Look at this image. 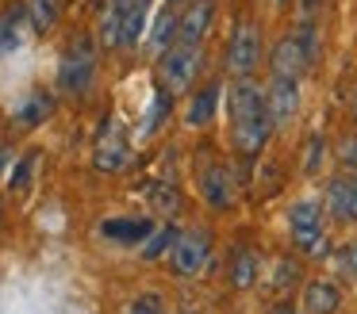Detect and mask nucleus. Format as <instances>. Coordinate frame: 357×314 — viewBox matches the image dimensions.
I'll return each instance as SVG.
<instances>
[{"instance_id":"nucleus-34","label":"nucleus","mask_w":357,"mask_h":314,"mask_svg":"<svg viewBox=\"0 0 357 314\" xmlns=\"http://www.w3.org/2000/svg\"><path fill=\"white\" fill-rule=\"evenodd\" d=\"M169 4H177V0H169Z\"/></svg>"},{"instance_id":"nucleus-14","label":"nucleus","mask_w":357,"mask_h":314,"mask_svg":"<svg viewBox=\"0 0 357 314\" xmlns=\"http://www.w3.org/2000/svg\"><path fill=\"white\" fill-rule=\"evenodd\" d=\"M342 306V291L331 280H311L303 291V311L307 314H334Z\"/></svg>"},{"instance_id":"nucleus-32","label":"nucleus","mask_w":357,"mask_h":314,"mask_svg":"<svg viewBox=\"0 0 357 314\" xmlns=\"http://www.w3.org/2000/svg\"><path fill=\"white\" fill-rule=\"evenodd\" d=\"M273 314H296V306H277Z\"/></svg>"},{"instance_id":"nucleus-23","label":"nucleus","mask_w":357,"mask_h":314,"mask_svg":"<svg viewBox=\"0 0 357 314\" xmlns=\"http://www.w3.org/2000/svg\"><path fill=\"white\" fill-rule=\"evenodd\" d=\"M150 203H154L162 214H177L181 211V196H177L173 184H154V188H150Z\"/></svg>"},{"instance_id":"nucleus-8","label":"nucleus","mask_w":357,"mask_h":314,"mask_svg":"<svg viewBox=\"0 0 357 314\" xmlns=\"http://www.w3.org/2000/svg\"><path fill=\"white\" fill-rule=\"evenodd\" d=\"M288 222H292V237L300 249H315V242H323V207L319 203H296L292 214H288Z\"/></svg>"},{"instance_id":"nucleus-22","label":"nucleus","mask_w":357,"mask_h":314,"mask_svg":"<svg viewBox=\"0 0 357 314\" xmlns=\"http://www.w3.org/2000/svg\"><path fill=\"white\" fill-rule=\"evenodd\" d=\"M173 242H177V234H173V226H158L154 234L142 242V260H158L162 253L173 249Z\"/></svg>"},{"instance_id":"nucleus-6","label":"nucleus","mask_w":357,"mask_h":314,"mask_svg":"<svg viewBox=\"0 0 357 314\" xmlns=\"http://www.w3.org/2000/svg\"><path fill=\"white\" fill-rule=\"evenodd\" d=\"M127 161H131V146H127L123 127H119L116 119H112V123H104V127H100V134H96L93 165L100 168V173H119V168H127Z\"/></svg>"},{"instance_id":"nucleus-20","label":"nucleus","mask_w":357,"mask_h":314,"mask_svg":"<svg viewBox=\"0 0 357 314\" xmlns=\"http://www.w3.org/2000/svg\"><path fill=\"white\" fill-rule=\"evenodd\" d=\"M27 15H31V27L39 31V35H47L58 23V15H62V0H31V4H27Z\"/></svg>"},{"instance_id":"nucleus-26","label":"nucleus","mask_w":357,"mask_h":314,"mask_svg":"<svg viewBox=\"0 0 357 314\" xmlns=\"http://www.w3.org/2000/svg\"><path fill=\"white\" fill-rule=\"evenodd\" d=\"M35 161H39V153H35V150L27 153L24 161H20V168H16V173H12V191H24V188H27V176H31Z\"/></svg>"},{"instance_id":"nucleus-15","label":"nucleus","mask_w":357,"mask_h":314,"mask_svg":"<svg viewBox=\"0 0 357 314\" xmlns=\"http://www.w3.org/2000/svg\"><path fill=\"white\" fill-rule=\"evenodd\" d=\"M50 115H54V96H50V92H31V96L20 104L16 123L20 127H39V123L50 119Z\"/></svg>"},{"instance_id":"nucleus-29","label":"nucleus","mask_w":357,"mask_h":314,"mask_svg":"<svg viewBox=\"0 0 357 314\" xmlns=\"http://www.w3.org/2000/svg\"><path fill=\"white\" fill-rule=\"evenodd\" d=\"M8 161H12V150H0V173L8 168Z\"/></svg>"},{"instance_id":"nucleus-17","label":"nucleus","mask_w":357,"mask_h":314,"mask_svg":"<svg viewBox=\"0 0 357 314\" xmlns=\"http://www.w3.org/2000/svg\"><path fill=\"white\" fill-rule=\"evenodd\" d=\"M177 19H181V12H173V4L158 15L154 31H150V50L154 54H165L173 42H177Z\"/></svg>"},{"instance_id":"nucleus-19","label":"nucleus","mask_w":357,"mask_h":314,"mask_svg":"<svg viewBox=\"0 0 357 314\" xmlns=\"http://www.w3.org/2000/svg\"><path fill=\"white\" fill-rule=\"evenodd\" d=\"M231 283L234 288H254L257 283V257L250 249H238L231 257Z\"/></svg>"},{"instance_id":"nucleus-33","label":"nucleus","mask_w":357,"mask_h":314,"mask_svg":"<svg viewBox=\"0 0 357 314\" xmlns=\"http://www.w3.org/2000/svg\"><path fill=\"white\" fill-rule=\"evenodd\" d=\"M277 4H284V0H277Z\"/></svg>"},{"instance_id":"nucleus-7","label":"nucleus","mask_w":357,"mask_h":314,"mask_svg":"<svg viewBox=\"0 0 357 314\" xmlns=\"http://www.w3.org/2000/svg\"><path fill=\"white\" fill-rule=\"evenodd\" d=\"M215 8H219V0H192L177 19V42L181 46H200L204 38H208V31H211Z\"/></svg>"},{"instance_id":"nucleus-9","label":"nucleus","mask_w":357,"mask_h":314,"mask_svg":"<svg viewBox=\"0 0 357 314\" xmlns=\"http://www.w3.org/2000/svg\"><path fill=\"white\" fill-rule=\"evenodd\" d=\"M296 111H300V81L273 77V81H269V115H273V123L284 127Z\"/></svg>"},{"instance_id":"nucleus-25","label":"nucleus","mask_w":357,"mask_h":314,"mask_svg":"<svg viewBox=\"0 0 357 314\" xmlns=\"http://www.w3.org/2000/svg\"><path fill=\"white\" fill-rule=\"evenodd\" d=\"M319 168H323V138L311 134L307 150H303V173H319Z\"/></svg>"},{"instance_id":"nucleus-16","label":"nucleus","mask_w":357,"mask_h":314,"mask_svg":"<svg viewBox=\"0 0 357 314\" xmlns=\"http://www.w3.org/2000/svg\"><path fill=\"white\" fill-rule=\"evenodd\" d=\"M24 15H27V4H8L4 12H0V54H4V50H16V46H20Z\"/></svg>"},{"instance_id":"nucleus-30","label":"nucleus","mask_w":357,"mask_h":314,"mask_svg":"<svg viewBox=\"0 0 357 314\" xmlns=\"http://www.w3.org/2000/svg\"><path fill=\"white\" fill-rule=\"evenodd\" d=\"M319 4H323V0H300V8H303V12H315Z\"/></svg>"},{"instance_id":"nucleus-12","label":"nucleus","mask_w":357,"mask_h":314,"mask_svg":"<svg viewBox=\"0 0 357 314\" xmlns=\"http://www.w3.org/2000/svg\"><path fill=\"white\" fill-rule=\"evenodd\" d=\"M108 4L116 8L119 19H123V46H139L142 27H146L150 0H108Z\"/></svg>"},{"instance_id":"nucleus-3","label":"nucleus","mask_w":357,"mask_h":314,"mask_svg":"<svg viewBox=\"0 0 357 314\" xmlns=\"http://www.w3.org/2000/svg\"><path fill=\"white\" fill-rule=\"evenodd\" d=\"M200 69H204V50H200V46L173 42L169 50L162 54L158 81H162V88L169 92V96H181V92H188V84L200 77Z\"/></svg>"},{"instance_id":"nucleus-10","label":"nucleus","mask_w":357,"mask_h":314,"mask_svg":"<svg viewBox=\"0 0 357 314\" xmlns=\"http://www.w3.org/2000/svg\"><path fill=\"white\" fill-rule=\"evenodd\" d=\"M303 65H307V54H303L300 38L296 35H284L273 50V77H288V81H300Z\"/></svg>"},{"instance_id":"nucleus-2","label":"nucleus","mask_w":357,"mask_h":314,"mask_svg":"<svg viewBox=\"0 0 357 314\" xmlns=\"http://www.w3.org/2000/svg\"><path fill=\"white\" fill-rule=\"evenodd\" d=\"M93 77H96V46L89 35H77L58 61V84L70 96H81V92H89Z\"/></svg>"},{"instance_id":"nucleus-28","label":"nucleus","mask_w":357,"mask_h":314,"mask_svg":"<svg viewBox=\"0 0 357 314\" xmlns=\"http://www.w3.org/2000/svg\"><path fill=\"white\" fill-rule=\"evenodd\" d=\"M342 165L357 168V138H346V142H342Z\"/></svg>"},{"instance_id":"nucleus-11","label":"nucleus","mask_w":357,"mask_h":314,"mask_svg":"<svg viewBox=\"0 0 357 314\" xmlns=\"http://www.w3.org/2000/svg\"><path fill=\"white\" fill-rule=\"evenodd\" d=\"M200 191L211 207L227 211L231 207V176H227V168L215 165V161H204L200 165Z\"/></svg>"},{"instance_id":"nucleus-5","label":"nucleus","mask_w":357,"mask_h":314,"mask_svg":"<svg viewBox=\"0 0 357 314\" xmlns=\"http://www.w3.org/2000/svg\"><path fill=\"white\" fill-rule=\"evenodd\" d=\"M208 257H211V234L208 230H185V234H177V242H173V249H169L173 272H181V276H196L208 265Z\"/></svg>"},{"instance_id":"nucleus-31","label":"nucleus","mask_w":357,"mask_h":314,"mask_svg":"<svg viewBox=\"0 0 357 314\" xmlns=\"http://www.w3.org/2000/svg\"><path fill=\"white\" fill-rule=\"evenodd\" d=\"M349 268H354V272H357V245H354V249H349Z\"/></svg>"},{"instance_id":"nucleus-27","label":"nucleus","mask_w":357,"mask_h":314,"mask_svg":"<svg viewBox=\"0 0 357 314\" xmlns=\"http://www.w3.org/2000/svg\"><path fill=\"white\" fill-rule=\"evenodd\" d=\"M131 314H162V299L158 295H142L131 303Z\"/></svg>"},{"instance_id":"nucleus-18","label":"nucleus","mask_w":357,"mask_h":314,"mask_svg":"<svg viewBox=\"0 0 357 314\" xmlns=\"http://www.w3.org/2000/svg\"><path fill=\"white\" fill-rule=\"evenodd\" d=\"M215 100H219V84H204V92H196L188 104V127H208L215 115Z\"/></svg>"},{"instance_id":"nucleus-1","label":"nucleus","mask_w":357,"mask_h":314,"mask_svg":"<svg viewBox=\"0 0 357 314\" xmlns=\"http://www.w3.org/2000/svg\"><path fill=\"white\" fill-rule=\"evenodd\" d=\"M227 111H231V142L238 153L254 157L265 150L273 134V115H269V92L250 77H238L234 88L227 92Z\"/></svg>"},{"instance_id":"nucleus-13","label":"nucleus","mask_w":357,"mask_h":314,"mask_svg":"<svg viewBox=\"0 0 357 314\" xmlns=\"http://www.w3.org/2000/svg\"><path fill=\"white\" fill-rule=\"evenodd\" d=\"M100 230H104V237H112V242H123V245H135V242H139V245H142L158 226H154L150 219H108Z\"/></svg>"},{"instance_id":"nucleus-21","label":"nucleus","mask_w":357,"mask_h":314,"mask_svg":"<svg viewBox=\"0 0 357 314\" xmlns=\"http://www.w3.org/2000/svg\"><path fill=\"white\" fill-rule=\"evenodd\" d=\"M331 203L338 214L357 219V180H334L331 184Z\"/></svg>"},{"instance_id":"nucleus-4","label":"nucleus","mask_w":357,"mask_h":314,"mask_svg":"<svg viewBox=\"0 0 357 314\" xmlns=\"http://www.w3.org/2000/svg\"><path fill=\"white\" fill-rule=\"evenodd\" d=\"M257 58H261V35H257V23H238L231 31V46H227V69L234 77H250L257 69Z\"/></svg>"},{"instance_id":"nucleus-24","label":"nucleus","mask_w":357,"mask_h":314,"mask_svg":"<svg viewBox=\"0 0 357 314\" xmlns=\"http://www.w3.org/2000/svg\"><path fill=\"white\" fill-rule=\"evenodd\" d=\"M296 276H300L296 260H277V268H273V283H269V288L288 291V288H296Z\"/></svg>"}]
</instances>
